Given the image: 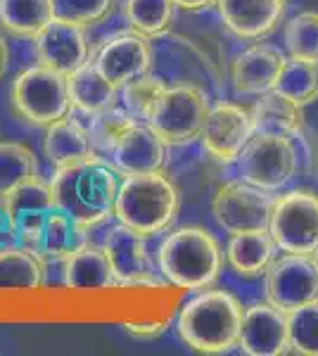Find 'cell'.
I'll return each instance as SVG.
<instances>
[{"label":"cell","instance_id":"6da1fadb","mask_svg":"<svg viewBox=\"0 0 318 356\" xmlns=\"http://www.w3.org/2000/svg\"><path fill=\"white\" fill-rule=\"evenodd\" d=\"M242 307L230 292L205 290L183 304L176 318L181 340L202 354H225L238 347Z\"/></svg>","mask_w":318,"mask_h":356},{"label":"cell","instance_id":"7a4b0ae2","mask_svg":"<svg viewBox=\"0 0 318 356\" xmlns=\"http://www.w3.org/2000/svg\"><path fill=\"white\" fill-rule=\"evenodd\" d=\"M50 191L60 209H65L86 228H93L114 211L119 178L117 171L102 164L100 159H90L84 164L57 169L50 181Z\"/></svg>","mask_w":318,"mask_h":356},{"label":"cell","instance_id":"3957f363","mask_svg":"<svg viewBox=\"0 0 318 356\" xmlns=\"http://www.w3.org/2000/svg\"><path fill=\"white\" fill-rule=\"evenodd\" d=\"M159 273L178 290H207L221 275L223 254L212 233L198 226L178 228L166 235L157 252Z\"/></svg>","mask_w":318,"mask_h":356},{"label":"cell","instance_id":"277c9868","mask_svg":"<svg viewBox=\"0 0 318 356\" xmlns=\"http://www.w3.org/2000/svg\"><path fill=\"white\" fill-rule=\"evenodd\" d=\"M178 211V193L161 171L126 176L119 183L114 211L119 223L141 235H157L171 226Z\"/></svg>","mask_w":318,"mask_h":356},{"label":"cell","instance_id":"5b68a950","mask_svg":"<svg viewBox=\"0 0 318 356\" xmlns=\"http://www.w3.org/2000/svg\"><path fill=\"white\" fill-rule=\"evenodd\" d=\"M13 107L24 122L33 126H50L72 112L67 74L50 67H31L15 79Z\"/></svg>","mask_w":318,"mask_h":356},{"label":"cell","instance_id":"8992f818","mask_svg":"<svg viewBox=\"0 0 318 356\" xmlns=\"http://www.w3.org/2000/svg\"><path fill=\"white\" fill-rule=\"evenodd\" d=\"M245 183L269 193H278L292 181L299 166V152L292 138L276 134H254L235 159Z\"/></svg>","mask_w":318,"mask_h":356},{"label":"cell","instance_id":"52a82bcc","mask_svg":"<svg viewBox=\"0 0 318 356\" xmlns=\"http://www.w3.org/2000/svg\"><path fill=\"white\" fill-rule=\"evenodd\" d=\"M269 233L280 252L316 254L318 252V193L290 191L276 197Z\"/></svg>","mask_w":318,"mask_h":356},{"label":"cell","instance_id":"ba28073f","mask_svg":"<svg viewBox=\"0 0 318 356\" xmlns=\"http://www.w3.org/2000/svg\"><path fill=\"white\" fill-rule=\"evenodd\" d=\"M207 114H209V102L200 88L173 86L164 90L150 126L166 145H188L202 136Z\"/></svg>","mask_w":318,"mask_h":356},{"label":"cell","instance_id":"9c48e42d","mask_svg":"<svg viewBox=\"0 0 318 356\" xmlns=\"http://www.w3.org/2000/svg\"><path fill=\"white\" fill-rule=\"evenodd\" d=\"M276 197L269 191L254 188L250 183L230 181L216 191L212 200V214L225 233L266 231L271 223Z\"/></svg>","mask_w":318,"mask_h":356},{"label":"cell","instance_id":"30bf717a","mask_svg":"<svg viewBox=\"0 0 318 356\" xmlns=\"http://www.w3.org/2000/svg\"><path fill=\"white\" fill-rule=\"evenodd\" d=\"M266 275V300L283 312H292L318 300V264L314 254L276 257Z\"/></svg>","mask_w":318,"mask_h":356},{"label":"cell","instance_id":"8fae6325","mask_svg":"<svg viewBox=\"0 0 318 356\" xmlns=\"http://www.w3.org/2000/svg\"><path fill=\"white\" fill-rule=\"evenodd\" d=\"M0 204H3V209L8 211V216L15 223L19 245L29 247V250H33L38 254L45 219H48L50 209L55 207L50 183L38 181V176L19 183V186L0 197Z\"/></svg>","mask_w":318,"mask_h":356},{"label":"cell","instance_id":"7c38bea8","mask_svg":"<svg viewBox=\"0 0 318 356\" xmlns=\"http://www.w3.org/2000/svg\"><path fill=\"white\" fill-rule=\"evenodd\" d=\"M238 347L250 356H280L290 352V323L271 302L252 304L242 312Z\"/></svg>","mask_w":318,"mask_h":356},{"label":"cell","instance_id":"4fadbf2b","mask_svg":"<svg viewBox=\"0 0 318 356\" xmlns=\"http://www.w3.org/2000/svg\"><path fill=\"white\" fill-rule=\"evenodd\" d=\"M252 136L254 129L250 110L240 105H230V102H221V105L209 107L200 140L205 143L207 152L216 162L230 164L240 157L242 147L247 145Z\"/></svg>","mask_w":318,"mask_h":356},{"label":"cell","instance_id":"5bb4252c","mask_svg":"<svg viewBox=\"0 0 318 356\" xmlns=\"http://www.w3.org/2000/svg\"><path fill=\"white\" fill-rule=\"evenodd\" d=\"M154 50L141 33H119L102 45L95 57V67L105 74L117 88L145 76L152 69Z\"/></svg>","mask_w":318,"mask_h":356},{"label":"cell","instance_id":"9a60e30c","mask_svg":"<svg viewBox=\"0 0 318 356\" xmlns=\"http://www.w3.org/2000/svg\"><path fill=\"white\" fill-rule=\"evenodd\" d=\"M102 250L107 252L109 264L117 273L119 288H136V285H154L152 261L148 254L145 235L133 228L117 223L107 233Z\"/></svg>","mask_w":318,"mask_h":356},{"label":"cell","instance_id":"2e32d148","mask_svg":"<svg viewBox=\"0 0 318 356\" xmlns=\"http://www.w3.org/2000/svg\"><path fill=\"white\" fill-rule=\"evenodd\" d=\"M33 41H36L40 65L67 76L88 62V41H86L84 26L53 19Z\"/></svg>","mask_w":318,"mask_h":356},{"label":"cell","instance_id":"e0dca14e","mask_svg":"<svg viewBox=\"0 0 318 356\" xmlns=\"http://www.w3.org/2000/svg\"><path fill=\"white\" fill-rule=\"evenodd\" d=\"M225 26L240 38L259 41L285 19L287 0H216Z\"/></svg>","mask_w":318,"mask_h":356},{"label":"cell","instance_id":"ac0fdd59","mask_svg":"<svg viewBox=\"0 0 318 356\" xmlns=\"http://www.w3.org/2000/svg\"><path fill=\"white\" fill-rule=\"evenodd\" d=\"M287 57L278 48L257 43L242 50L230 67V81L233 88L242 95H264L273 90L280 76V69Z\"/></svg>","mask_w":318,"mask_h":356},{"label":"cell","instance_id":"d6986e66","mask_svg":"<svg viewBox=\"0 0 318 356\" xmlns=\"http://www.w3.org/2000/svg\"><path fill=\"white\" fill-rule=\"evenodd\" d=\"M112 159L126 176L152 174V171H161L166 162V143L150 124L138 122L126 131V136L112 150Z\"/></svg>","mask_w":318,"mask_h":356},{"label":"cell","instance_id":"ffe728a7","mask_svg":"<svg viewBox=\"0 0 318 356\" xmlns=\"http://www.w3.org/2000/svg\"><path fill=\"white\" fill-rule=\"evenodd\" d=\"M65 288L74 292H105L119 288L107 252L86 243L65 257Z\"/></svg>","mask_w":318,"mask_h":356},{"label":"cell","instance_id":"44dd1931","mask_svg":"<svg viewBox=\"0 0 318 356\" xmlns=\"http://www.w3.org/2000/svg\"><path fill=\"white\" fill-rule=\"evenodd\" d=\"M43 152L55 169H65V166L97 159L95 147L88 136V126H81L72 117H65L60 122L45 126Z\"/></svg>","mask_w":318,"mask_h":356},{"label":"cell","instance_id":"7402d4cb","mask_svg":"<svg viewBox=\"0 0 318 356\" xmlns=\"http://www.w3.org/2000/svg\"><path fill=\"white\" fill-rule=\"evenodd\" d=\"M278 252L280 247L276 245L269 228L266 231H245L230 235L228 247H225V259L235 273L245 275V278H257L269 271Z\"/></svg>","mask_w":318,"mask_h":356},{"label":"cell","instance_id":"603a6c76","mask_svg":"<svg viewBox=\"0 0 318 356\" xmlns=\"http://www.w3.org/2000/svg\"><path fill=\"white\" fill-rule=\"evenodd\" d=\"M69 81V95H72V110H79L88 117L109 110L117 105L119 88L105 74L95 67V62H86L77 72L67 76Z\"/></svg>","mask_w":318,"mask_h":356},{"label":"cell","instance_id":"cb8c5ba5","mask_svg":"<svg viewBox=\"0 0 318 356\" xmlns=\"http://www.w3.org/2000/svg\"><path fill=\"white\" fill-rule=\"evenodd\" d=\"M43 285V257L22 245L0 250V292H38Z\"/></svg>","mask_w":318,"mask_h":356},{"label":"cell","instance_id":"d4e9b609","mask_svg":"<svg viewBox=\"0 0 318 356\" xmlns=\"http://www.w3.org/2000/svg\"><path fill=\"white\" fill-rule=\"evenodd\" d=\"M250 117L254 134H276L294 138L302 134L304 126L302 107L294 105L292 100L283 97L280 93H276V90L259 95V100L250 110Z\"/></svg>","mask_w":318,"mask_h":356},{"label":"cell","instance_id":"484cf974","mask_svg":"<svg viewBox=\"0 0 318 356\" xmlns=\"http://www.w3.org/2000/svg\"><path fill=\"white\" fill-rule=\"evenodd\" d=\"M86 231L88 228L84 223H79L74 216H69L65 209H60L55 204L50 209L48 219H45L38 254L43 259H62V257H69L74 250L86 245Z\"/></svg>","mask_w":318,"mask_h":356},{"label":"cell","instance_id":"4316f807","mask_svg":"<svg viewBox=\"0 0 318 356\" xmlns=\"http://www.w3.org/2000/svg\"><path fill=\"white\" fill-rule=\"evenodd\" d=\"M53 19V0H0V26L13 36L36 38Z\"/></svg>","mask_w":318,"mask_h":356},{"label":"cell","instance_id":"83f0119b","mask_svg":"<svg viewBox=\"0 0 318 356\" xmlns=\"http://www.w3.org/2000/svg\"><path fill=\"white\" fill-rule=\"evenodd\" d=\"M273 90L299 107L318 100V62L297 60V57L285 60Z\"/></svg>","mask_w":318,"mask_h":356},{"label":"cell","instance_id":"f1b7e54d","mask_svg":"<svg viewBox=\"0 0 318 356\" xmlns=\"http://www.w3.org/2000/svg\"><path fill=\"white\" fill-rule=\"evenodd\" d=\"M173 0H126L124 15L131 29L141 36H161L171 26Z\"/></svg>","mask_w":318,"mask_h":356},{"label":"cell","instance_id":"f546056e","mask_svg":"<svg viewBox=\"0 0 318 356\" xmlns=\"http://www.w3.org/2000/svg\"><path fill=\"white\" fill-rule=\"evenodd\" d=\"M166 90V83L159 81L157 76H145L136 79V81L126 83L119 88L121 93V105L129 110V114L136 122H143V124H150V119L154 117L159 107V100Z\"/></svg>","mask_w":318,"mask_h":356},{"label":"cell","instance_id":"4dcf8cb0","mask_svg":"<svg viewBox=\"0 0 318 356\" xmlns=\"http://www.w3.org/2000/svg\"><path fill=\"white\" fill-rule=\"evenodd\" d=\"M283 43L290 57L318 62V13H299L285 22Z\"/></svg>","mask_w":318,"mask_h":356},{"label":"cell","instance_id":"1f68e13d","mask_svg":"<svg viewBox=\"0 0 318 356\" xmlns=\"http://www.w3.org/2000/svg\"><path fill=\"white\" fill-rule=\"evenodd\" d=\"M36 157L22 143H0V197L19 183L36 178Z\"/></svg>","mask_w":318,"mask_h":356},{"label":"cell","instance_id":"d6a6232c","mask_svg":"<svg viewBox=\"0 0 318 356\" xmlns=\"http://www.w3.org/2000/svg\"><path fill=\"white\" fill-rule=\"evenodd\" d=\"M136 124L138 122L131 117L124 105L121 107L114 105V107H109V110L90 117V126H88L90 143H93L95 150H105L112 154L114 147L119 145V140L126 136V131Z\"/></svg>","mask_w":318,"mask_h":356},{"label":"cell","instance_id":"836d02e7","mask_svg":"<svg viewBox=\"0 0 318 356\" xmlns=\"http://www.w3.org/2000/svg\"><path fill=\"white\" fill-rule=\"evenodd\" d=\"M290 323V352L318 356V300L287 312Z\"/></svg>","mask_w":318,"mask_h":356},{"label":"cell","instance_id":"e575fe53","mask_svg":"<svg viewBox=\"0 0 318 356\" xmlns=\"http://www.w3.org/2000/svg\"><path fill=\"white\" fill-rule=\"evenodd\" d=\"M114 10V0H53L55 19L77 26L97 24Z\"/></svg>","mask_w":318,"mask_h":356},{"label":"cell","instance_id":"d590c367","mask_svg":"<svg viewBox=\"0 0 318 356\" xmlns=\"http://www.w3.org/2000/svg\"><path fill=\"white\" fill-rule=\"evenodd\" d=\"M124 330L129 332L136 340H154L161 332L166 330V321L164 318H150V321H126Z\"/></svg>","mask_w":318,"mask_h":356},{"label":"cell","instance_id":"8d00e7d4","mask_svg":"<svg viewBox=\"0 0 318 356\" xmlns=\"http://www.w3.org/2000/svg\"><path fill=\"white\" fill-rule=\"evenodd\" d=\"M19 245V238H17V228L13 219L8 216V211L0 204V250H8V247Z\"/></svg>","mask_w":318,"mask_h":356},{"label":"cell","instance_id":"74e56055","mask_svg":"<svg viewBox=\"0 0 318 356\" xmlns=\"http://www.w3.org/2000/svg\"><path fill=\"white\" fill-rule=\"evenodd\" d=\"M173 5L186 10V13H198V10H207L216 5V0H173Z\"/></svg>","mask_w":318,"mask_h":356},{"label":"cell","instance_id":"f35d334b","mask_svg":"<svg viewBox=\"0 0 318 356\" xmlns=\"http://www.w3.org/2000/svg\"><path fill=\"white\" fill-rule=\"evenodd\" d=\"M8 65H10V50H8V43H5V38L0 36V79L8 74Z\"/></svg>","mask_w":318,"mask_h":356},{"label":"cell","instance_id":"ab89813d","mask_svg":"<svg viewBox=\"0 0 318 356\" xmlns=\"http://www.w3.org/2000/svg\"><path fill=\"white\" fill-rule=\"evenodd\" d=\"M314 259H316V264H318V252H316V254H314Z\"/></svg>","mask_w":318,"mask_h":356}]
</instances>
